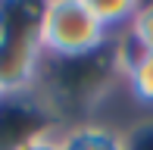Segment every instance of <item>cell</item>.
<instances>
[{"label": "cell", "mask_w": 153, "mask_h": 150, "mask_svg": "<svg viewBox=\"0 0 153 150\" xmlns=\"http://www.w3.org/2000/svg\"><path fill=\"white\" fill-rule=\"evenodd\" d=\"M38 41L44 56L81 59L113 44V35L97 19L91 0H50L41 3Z\"/></svg>", "instance_id": "obj_1"}, {"label": "cell", "mask_w": 153, "mask_h": 150, "mask_svg": "<svg viewBox=\"0 0 153 150\" xmlns=\"http://www.w3.org/2000/svg\"><path fill=\"white\" fill-rule=\"evenodd\" d=\"M41 3H0V88L6 94L34 91L44 50L38 41Z\"/></svg>", "instance_id": "obj_2"}, {"label": "cell", "mask_w": 153, "mask_h": 150, "mask_svg": "<svg viewBox=\"0 0 153 150\" xmlns=\"http://www.w3.org/2000/svg\"><path fill=\"white\" fill-rule=\"evenodd\" d=\"M122 69V85L141 110L153 113V50H144L128 31L113 38Z\"/></svg>", "instance_id": "obj_3"}, {"label": "cell", "mask_w": 153, "mask_h": 150, "mask_svg": "<svg viewBox=\"0 0 153 150\" xmlns=\"http://www.w3.org/2000/svg\"><path fill=\"white\" fill-rule=\"evenodd\" d=\"M62 150H122V128L109 122H78L62 128Z\"/></svg>", "instance_id": "obj_4"}, {"label": "cell", "mask_w": 153, "mask_h": 150, "mask_svg": "<svg viewBox=\"0 0 153 150\" xmlns=\"http://www.w3.org/2000/svg\"><path fill=\"white\" fill-rule=\"evenodd\" d=\"M91 6H94L97 19L103 22V28L113 38L128 28L131 16H134V10H137V3H128V0H91Z\"/></svg>", "instance_id": "obj_5"}, {"label": "cell", "mask_w": 153, "mask_h": 150, "mask_svg": "<svg viewBox=\"0 0 153 150\" xmlns=\"http://www.w3.org/2000/svg\"><path fill=\"white\" fill-rule=\"evenodd\" d=\"M122 150H153V113L137 116L122 128Z\"/></svg>", "instance_id": "obj_6"}, {"label": "cell", "mask_w": 153, "mask_h": 150, "mask_svg": "<svg viewBox=\"0 0 153 150\" xmlns=\"http://www.w3.org/2000/svg\"><path fill=\"white\" fill-rule=\"evenodd\" d=\"M125 31H128L144 50H153V3H137V10H134V16H131V22H128Z\"/></svg>", "instance_id": "obj_7"}, {"label": "cell", "mask_w": 153, "mask_h": 150, "mask_svg": "<svg viewBox=\"0 0 153 150\" xmlns=\"http://www.w3.org/2000/svg\"><path fill=\"white\" fill-rule=\"evenodd\" d=\"M62 128L66 125H50L44 131L31 134V138H25L22 144L13 147V150H62Z\"/></svg>", "instance_id": "obj_8"}, {"label": "cell", "mask_w": 153, "mask_h": 150, "mask_svg": "<svg viewBox=\"0 0 153 150\" xmlns=\"http://www.w3.org/2000/svg\"><path fill=\"white\" fill-rule=\"evenodd\" d=\"M3 100H6V91H3V88H0V103H3Z\"/></svg>", "instance_id": "obj_9"}]
</instances>
